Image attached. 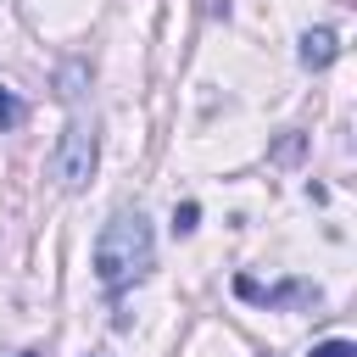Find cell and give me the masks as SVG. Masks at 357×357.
Here are the masks:
<instances>
[{
    "mask_svg": "<svg viewBox=\"0 0 357 357\" xmlns=\"http://www.w3.org/2000/svg\"><path fill=\"white\" fill-rule=\"evenodd\" d=\"M95 162H100V139H95V123L73 117V123L61 128L56 151H50V173H56V184H61V190H84V184L95 178Z\"/></svg>",
    "mask_w": 357,
    "mask_h": 357,
    "instance_id": "cell-2",
    "label": "cell"
},
{
    "mask_svg": "<svg viewBox=\"0 0 357 357\" xmlns=\"http://www.w3.org/2000/svg\"><path fill=\"white\" fill-rule=\"evenodd\" d=\"M22 123H28V106L17 100V89L0 84V134H11V128H22Z\"/></svg>",
    "mask_w": 357,
    "mask_h": 357,
    "instance_id": "cell-5",
    "label": "cell"
},
{
    "mask_svg": "<svg viewBox=\"0 0 357 357\" xmlns=\"http://www.w3.org/2000/svg\"><path fill=\"white\" fill-rule=\"evenodd\" d=\"M240 301H262V307H318V284L312 279H284V284H257L251 273L234 279Z\"/></svg>",
    "mask_w": 357,
    "mask_h": 357,
    "instance_id": "cell-3",
    "label": "cell"
},
{
    "mask_svg": "<svg viewBox=\"0 0 357 357\" xmlns=\"http://www.w3.org/2000/svg\"><path fill=\"white\" fill-rule=\"evenodd\" d=\"M296 56H301V67H307V73H324V67H329V61L340 56V39H335L329 28H307V33H301V50H296Z\"/></svg>",
    "mask_w": 357,
    "mask_h": 357,
    "instance_id": "cell-4",
    "label": "cell"
},
{
    "mask_svg": "<svg viewBox=\"0 0 357 357\" xmlns=\"http://www.w3.org/2000/svg\"><path fill=\"white\" fill-rule=\"evenodd\" d=\"M307 357H357V346H351V340H340V335H335V340H318V346H312V351H307Z\"/></svg>",
    "mask_w": 357,
    "mask_h": 357,
    "instance_id": "cell-8",
    "label": "cell"
},
{
    "mask_svg": "<svg viewBox=\"0 0 357 357\" xmlns=\"http://www.w3.org/2000/svg\"><path fill=\"white\" fill-rule=\"evenodd\" d=\"M195 223H201V206L195 201H178L173 206V234H195Z\"/></svg>",
    "mask_w": 357,
    "mask_h": 357,
    "instance_id": "cell-6",
    "label": "cell"
},
{
    "mask_svg": "<svg viewBox=\"0 0 357 357\" xmlns=\"http://www.w3.org/2000/svg\"><path fill=\"white\" fill-rule=\"evenodd\" d=\"M156 262V234H151V218L139 206H117L100 234H95V279L106 296H123L128 284H139Z\"/></svg>",
    "mask_w": 357,
    "mask_h": 357,
    "instance_id": "cell-1",
    "label": "cell"
},
{
    "mask_svg": "<svg viewBox=\"0 0 357 357\" xmlns=\"http://www.w3.org/2000/svg\"><path fill=\"white\" fill-rule=\"evenodd\" d=\"M22 357H45V351H22Z\"/></svg>",
    "mask_w": 357,
    "mask_h": 357,
    "instance_id": "cell-9",
    "label": "cell"
},
{
    "mask_svg": "<svg viewBox=\"0 0 357 357\" xmlns=\"http://www.w3.org/2000/svg\"><path fill=\"white\" fill-rule=\"evenodd\" d=\"M84 73H89L84 61H73V67H61V89H56V95H61V100H78V84H84Z\"/></svg>",
    "mask_w": 357,
    "mask_h": 357,
    "instance_id": "cell-7",
    "label": "cell"
}]
</instances>
